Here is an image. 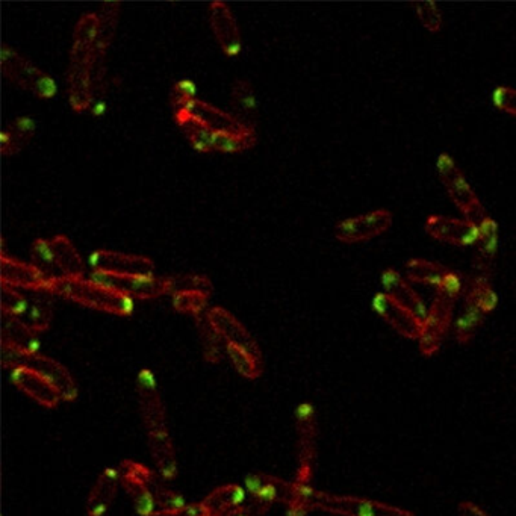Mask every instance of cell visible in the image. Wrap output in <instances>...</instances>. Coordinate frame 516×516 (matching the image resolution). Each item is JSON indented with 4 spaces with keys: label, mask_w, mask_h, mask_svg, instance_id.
<instances>
[{
    "label": "cell",
    "mask_w": 516,
    "mask_h": 516,
    "mask_svg": "<svg viewBox=\"0 0 516 516\" xmlns=\"http://www.w3.org/2000/svg\"><path fill=\"white\" fill-rule=\"evenodd\" d=\"M100 19L96 14L82 17L73 37L69 70L70 103L75 111H87L93 102V78L99 53Z\"/></svg>",
    "instance_id": "1"
},
{
    "label": "cell",
    "mask_w": 516,
    "mask_h": 516,
    "mask_svg": "<svg viewBox=\"0 0 516 516\" xmlns=\"http://www.w3.org/2000/svg\"><path fill=\"white\" fill-rule=\"evenodd\" d=\"M205 317L221 339L224 353L235 370L246 379H258L264 371V361L258 342L247 332L246 327L223 308L211 309Z\"/></svg>",
    "instance_id": "2"
},
{
    "label": "cell",
    "mask_w": 516,
    "mask_h": 516,
    "mask_svg": "<svg viewBox=\"0 0 516 516\" xmlns=\"http://www.w3.org/2000/svg\"><path fill=\"white\" fill-rule=\"evenodd\" d=\"M46 293L63 297L94 311L106 312L117 317H131L134 312V300L120 291L102 285L85 277H56L49 279Z\"/></svg>",
    "instance_id": "3"
},
{
    "label": "cell",
    "mask_w": 516,
    "mask_h": 516,
    "mask_svg": "<svg viewBox=\"0 0 516 516\" xmlns=\"http://www.w3.org/2000/svg\"><path fill=\"white\" fill-rule=\"evenodd\" d=\"M464 279L457 271L451 270L447 279L436 288L432 305L423 323L418 346L424 356H433L441 349L442 342L453 324L454 308L459 297L464 294Z\"/></svg>",
    "instance_id": "4"
},
{
    "label": "cell",
    "mask_w": 516,
    "mask_h": 516,
    "mask_svg": "<svg viewBox=\"0 0 516 516\" xmlns=\"http://www.w3.org/2000/svg\"><path fill=\"white\" fill-rule=\"evenodd\" d=\"M436 171L442 187L447 191L448 197L467 220L479 224L483 218L488 217L483 203L480 202L476 191L465 178L464 171L457 165L448 153H441L436 161Z\"/></svg>",
    "instance_id": "5"
},
{
    "label": "cell",
    "mask_w": 516,
    "mask_h": 516,
    "mask_svg": "<svg viewBox=\"0 0 516 516\" xmlns=\"http://www.w3.org/2000/svg\"><path fill=\"white\" fill-rule=\"evenodd\" d=\"M0 60H2L0 66H2L4 75L13 84L19 85L23 90H28L38 99H53L58 93V87H56V82L53 81L52 76L38 69L32 61L20 55L13 47L4 44L2 53H0Z\"/></svg>",
    "instance_id": "6"
},
{
    "label": "cell",
    "mask_w": 516,
    "mask_h": 516,
    "mask_svg": "<svg viewBox=\"0 0 516 516\" xmlns=\"http://www.w3.org/2000/svg\"><path fill=\"white\" fill-rule=\"evenodd\" d=\"M314 510L333 513L339 516H414V513L391 504L380 501L367 500L349 495H333L327 492L314 491L312 495Z\"/></svg>",
    "instance_id": "7"
},
{
    "label": "cell",
    "mask_w": 516,
    "mask_h": 516,
    "mask_svg": "<svg viewBox=\"0 0 516 516\" xmlns=\"http://www.w3.org/2000/svg\"><path fill=\"white\" fill-rule=\"evenodd\" d=\"M91 279L126 294L132 300H152L175 293L176 279L170 277L140 276V274H109L93 271Z\"/></svg>",
    "instance_id": "8"
},
{
    "label": "cell",
    "mask_w": 516,
    "mask_h": 516,
    "mask_svg": "<svg viewBox=\"0 0 516 516\" xmlns=\"http://www.w3.org/2000/svg\"><path fill=\"white\" fill-rule=\"evenodd\" d=\"M297 467L296 480L302 485H311L317 457L318 421L317 412L311 403H302L296 411Z\"/></svg>",
    "instance_id": "9"
},
{
    "label": "cell",
    "mask_w": 516,
    "mask_h": 516,
    "mask_svg": "<svg viewBox=\"0 0 516 516\" xmlns=\"http://www.w3.org/2000/svg\"><path fill=\"white\" fill-rule=\"evenodd\" d=\"M394 224V215L389 209H376L367 214L356 215L336 223L335 238L344 244L365 243L386 234Z\"/></svg>",
    "instance_id": "10"
},
{
    "label": "cell",
    "mask_w": 516,
    "mask_h": 516,
    "mask_svg": "<svg viewBox=\"0 0 516 516\" xmlns=\"http://www.w3.org/2000/svg\"><path fill=\"white\" fill-rule=\"evenodd\" d=\"M135 389H137L138 406H140L147 435L168 432L167 414H165L164 401H162L155 373L149 368H143L138 373Z\"/></svg>",
    "instance_id": "11"
},
{
    "label": "cell",
    "mask_w": 516,
    "mask_h": 516,
    "mask_svg": "<svg viewBox=\"0 0 516 516\" xmlns=\"http://www.w3.org/2000/svg\"><path fill=\"white\" fill-rule=\"evenodd\" d=\"M11 370V382L23 392V394L37 401L44 408H56L63 400L60 388L43 371L31 367V365H14Z\"/></svg>",
    "instance_id": "12"
},
{
    "label": "cell",
    "mask_w": 516,
    "mask_h": 516,
    "mask_svg": "<svg viewBox=\"0 0 516 516\" xmlns=\"http://www.w3.org/2000/svg\"><path fill=\"white\" fill-rule=\"evenodd\" d=\"M120 471L123 489L131 497L135 512L140 516H152L158 510L152 494V479L155 473L134 461L122 462Z\"/></svg>",
    "instance_id": "13"
},
{
    "label": "cell",
    "mask_w": 516,
    "mask_h": 516,
    "mask_svg": "<svg viewBox=\"0 0 516 516\" xmlns=\"http://www.w3.org/2000/svg\"><path fill=\"white\" fill-rule=\"evenodd\" d=\"M2 350H4L5 367L13 368L14 365L19 364L31 365V367L46 373L55 382V385L60 388L64 401H73L78 397V385H76L75 377L61 362L47 358L40 353H37V355H20V353L11 352V350Z\"/></svg>",
    "instance_id": "14"
},
{
    "label": "cell",
    "mask_w": 516,
    "mask_h": 516,
    "mask_svg": "<svg viewBox=\"0 0 516 516\" xmlns=\"http://www.w3.org/2000/svg\"><path fill=\"white\" fill-rule=\"evenodd\" d=\"M424 229L433 240L454 247H474L479 237V227L467 218L430 215Z\"/></svg>",
    "instance_id": "15"
},
{
    "label": "cell",
    "mask_w": 516,
    "mask_h": 516,
    "mask_svg": "<svg viewBox=\"0 0 516 516\" xmlns=\"http://www.w3.org/2000/svg\"><path fill=\"white\" fill-rule=\"evenodd\" d=\"M374 312L392 327L398 335L405 336L408 339H418L423 330V321L406 306L398 303L397 300L389 297L388 294L377 293L373 297Z\"/></svg>",
    "instance_id": "16"
},
{
    "label": "cell",
    "mask_w": 516,
    "mask_h": 516,
    "mask_svg": "<svg viewBox=\"0 0 516 516\" xmlns=\"http://www.w3.org/2000/svg\"><path fill=\"white\" fill-rule=\"evenodd\" d=\"M209 22L218 46L224 55L237 58L243 50V35L231 8L223 2H215L209 8Z\"/></svg>",
    "instance_id": "17"
},
{
    "label": "cell",
    "mask_w": 516,
    "mask_h": 516,
    "mask_svg": "<svg viewBox=\"0 0 516 516\" xmlns=\"http://www.w3.org/2000/svg\"><path fill=\"white\" fill-rule=\"evenodd\" d=\"M90 265L97 273L109 274H140V276H155V265L152 259L128 253L97 250L90 256Z\"/></svg>",
    "instance_id": "18"
},
{
    "label": "cell",
    "mask_w": 516,
    "mask_h": 516,
    "mask_svg": "<svg viewBox=\"0 0 516 516\" xmlns=\"http://www.w3.org/2000/svg\"><path fill=\"white\" fill-rule=\"evenodd\" d=\"M2 267L0 277L2 285L16 288V290L40 291L46 293V286L49 279L46 274L35 267L34 264H26L19 259L10 258L7 253L2 252L0 256Z\"/></svg>",
    "instance_id": "19"
},
{
    "label": "cell",
    "mask_w": 516,
    "mask_h": 516,
    "mask_svg": "<svg viewBox=\"0 0 516 516\" xmlns=\"http://www.w3.org/2000/svg\"><path fill=\"white\" fill-rule=\"evenodd\" d=\"M122 486V471L120 467L106 468L102 471L90 494L85 501L88 516H105L111 510L112 504L119 495Z\"/></svg>",
    "instance_id": "20"
},
{
    "label": "cell",
    "mask_w": 516,
    "mask_h": 516,
    "mask_svg": "<svg viewBox=\"0 0 516 516\" xmlns=\"http://www.w3.org/2000/svg\"><path fill=\"white\" fill-rule=\"evenodd\" d=\"M380 283H382L383 293L388 294L389 297L397 300L401 305L411 309L424 323L429 308H427L418 291L414 290V286L411 285V282L403 274L398 273L394 268H385L382 274H380Z\"/></svg>",
    "instance_id": "21"
},
{
    "label": "cell",
    "mask_w": 516,
    "mask_h": 516,
    "mask_svg": "<svg viewBox=\"0 0 516 516\" xmlns=\"http://www.w3.org/2000/svg\"><path fill=\"white\" fill-rule=\"evenodd\" d=\"M184 109L194 119L199 120L202 125L208 126L209 129L217 132V134H226V132H231V134H249V132H255V129L244 125L231 112L215 108L211 103L203 102L200 99L194 100Z\"/></svg>",
    "instance_id": "22"
},
{
    "label": "cell",
    "mask_w": 516,
    "mask_h": 516,
    "mask_svg": "<svg viewBox=\"0 0 516 516\" xmlns=\"http://www.w3.org/2000/svg\"><path fill=\"white\" fill-rule=\"evenodd\" d=\"M244 489L252 500L273 506L277 501L288 504L293 495L294 485L267 474H252L244 480Z\"/></svg>",
    "instance_id": "23"
},
{
    "label": "cell",
    "mask_w": 516,
    "mask_h": 516,
    "mask_svg": "<svg viewBox=\"0 0 516 516\" xmlns=\"http://www.w3.org/2000/svg\"><path fill=\"white\" fill-rule=\"evenodd\" d=\"M479 237L474 244V268L476 274L489 277L494 268L498 252V224L491 215L483 218L479 224Z\"/></svg>",
    "instance_id": "24"
},
{
    "label": "cell",
    "mask_w": 516,
    "mask_h": 516,
    "mask_svg": "<svg viewBox=\"0 0 516 516\" xmlns=\"http://www.w3.org/2000/svg\"><path fill=\"white\" fill-rule=\"evenodd\" d=\"M2 349L20 353V355H37L40 353V341L37 333L29 329L22 320L4 315Z\"/></svg>",
    "instance_id": "25"
},
{
    "label": "cell",
    "mask_w": 516,
    "mask_h": 516,
    "mask_svg": "<svg viewBox=\"0 0 516 516\" xmlns=\"http://www.w3.org/2000/svg\"><path fill=\"white\" fill-rule=\"evenodd\" d=\"M149 438L150 454L155 462L156 474L165 482L178 476V457H176L175 445L171 441L170 433H155L147 435Z\"/></svg>",
    "instance_id": "26"
},
{
    "label": "cell",
    "mask_w": 516,
    "mask_h": 516,
    "mask_svg": "<svg viewBox=\"0 0 516 516\" xmlns=\"http://www.w3.org/2000/svg\"><path fill=\"white\" fill-rule=\"evenodd\" d=\"M50 243L55 253L56 277H84V259L72 241L64 235H56L50 238Z\"/></svg>",
    "instance_id": "27"
},
{
    "label": "cell",
    "mask_w": 516,
    "mask_h": 516,
    "mask_svg": "<svg viewBox=\"0 0 516 516\" xmlns=\"http://www.w3.org/2000/svg\"><path fill=\"white\" fill-rule=\"evenodd\" d=\"M462 296H464V305L479 309L485 315L494 312L498 305V296L491 280L480 274H474L467 280Z\"/></svg>",
    "instance_id": "28"
},
{
    "label": "cell",
    "mask_w": 516,
    "mask_h": 516,
    "mask_svg": "<svg viewBox=\"0 0 516 516\" xmlns=\"http://www.w3.org/2000/svg\"><path fill=\"white\" fill-rule=\"evenodd\" d=\"M247 492L244 486L224 485L214 489L205 500L203 506L211 516H226L246 504Z\"/></svg>",
    "instance_id": "29"
},
{
    "label": "cell",
    "mask_w": 516,
    "mask_h": 516,
    "mask_svg": "<svg viewBox=\"0 0 516 516\" xmlns=\"http://www.w3.org/2000/svg\"><path fill=\"white\" fill-rule=\"evenodd\" d=\"M451 273V268L429 259H409L405 264V277L411 283L439 288Z\"/></svg>",
    "instance_id": "30"
},
{
    "label": "cell",
    "mask_w": 516,
    "mask_h": 516,
    "mask_svg": "<svg viewBox=\"0 0 516 516\" xmlns=\"http://www.w3.org/2000/svg\"><path fill=\"white\" fill-rule=\"evenodd\" d=\"M232 106L240 122L249 128L255 129L256 114H258V100H256L255 90L250 82L240 79L232 87Z\"/></svg>",
    "instance_id": "31"
},
{
    "label": "cell",
    "mask_w": 516,
    "mask_h": 516,
    "mask_svg": "<svg viewBox=\"0 0 516 516\" xmlns=\"http://www.w3.org/2000/svg\"><path fill=\"white\" fill-rule=\"evenodd\" d=\"M486 315L480 312L479 309L471 308V306L464 305L461 315L457 317L454 323V338L462 346H467L476 338L477 332L483 326Z\"/></svg>",
    "instance_id": "32"
},
{
    "label": "cell",
    "mask_w": 516,
    "mask_h": 516,
    "mask_svg": "<svg viewBox=\"0 0 516 516\" xmlns=\"http://www.w3.org/2000/svg\"><path fill=\"white\" fill-rule=\"evenodd\" d=\"M152 494L153 498H155L156 509L159 512H176V510H181L188 506L185 503L184 497L178 494V492L173 491V489L168 488L167 482L156 473L152 479Z\"/></svg>",
    "instance_id": "33"
},
{
    "label": "cell",
    "mask_w": 516,
    "mask_h": 516,
    "mask_svg": "<svg viewBox=\"0 0 516 516\" xmlns=\"http://www.w3.org/2000/svg\"><path fill=\"white\" fill-rule=\"evenodd\" d=\"M209 293L200 290H176L173 293V306L176 311L182 314L194 315V317H202L203 311L208 305Z\"/></svg>",
    "instance_id": "34"
},
{
    "label": "cell",
    "mask_w": 516,
    "mask_h": 516,
    "mask_svg": "<svg viewBox=\"0 0 516 516\" xmlns=\"http://www.w3.org/2000/svg\"><path fill=\"white\" fill-rule=\"evenodd\" d=\"M52 314V303L49 300L43 299V297H37V299L29 303L28 312H26L22 321L29 329L34 330L35 333H40L49 329Z\"/></svg>",
    "instance_id": "35"
},
{
    "label": "cell",
    "mask_w": 516,
    "mask_h": 516,
    "mask_svg": "<svg viewBox=\"0 0 516 516\" xmlns=\"http://www.w3.org/2000/svg\"><path fill=\"white\" fill-rule=\"evenodd\" d=\"M412 10L421 26L432 34L444 28V14L435 2H415L412 4Z\"/></svg>",
    "instance_id": "36"
},
{
    "label": "cell",
    "mask_w": 516,
    "mask_h": 516,
    "mask_svg": "<svg viewBox=\"0 0 516 516\" xmlns=\"http://www.w3.org/2000/svg\"><path fill=\"white\" fill-rule=\"evenodd\" d=\"M29 300L16 288L2 285V312L8 317L19 318L22 320L29 309Z\"/></svg>",
    "instance_id": "37"
},
{
    "label": "cell",
    "mask_w": 516,
    "mask_h": 516,
    "mask_svg": "<svg viewBox=\"0 0 516 516\" xmlns=\"http://www.w3.org/2000/svg\"><path fill=\"white\" fill-rule=\"evenodd\" d=\"M171 106L175 112L187 108L191 102L197 99V87L190 79H182L171 88Z\"/></svg>",
    "instance_id": "38"
},
{
    "label": "cell",
    "mask_w": 516,
    "mask_h": 516,
    "mask_svg": "<svg viewBox=\"0 0 516 516\" xmlns=\"http://www.w3.org/2000/svg\"><path fill=\"white\" fill-rule=\"evenodd\" d=\"M491 100L498 111L516 117V88L501 85L492 91Z\"/></svg>",
    "instance_id": "39"
},
{
    "label": "cell",
    "mask_w": 516,
    "mask_h": 516,
    "mask_svg": "<svg viewBox=\"0 0 516 516\" xmlns=\"http://www.w3.org/2000/svg\"><path fill=\"white\" fill-rule=\"evenodd\" d=\"M7 129L19 141L20 146L23 147L34 137L35 131H37V123L31 117H19Z\"/></svg>",
    "instance_id": "40"
},
{
    "label": "cell",
    "mask_w": 516,
    "mask_h": 516,
    "mask_svg": "<svg viewBox=\"0 0 516 516\" xmlns=\"http://www.w3.org/2000/svg\"><path fill=\"white\" fill-rule=\"evenodd\" d=\"M271 506L261 503V501L252 500L250 504H244L240 509L234 510L226 516H264L270 510Z\"/></svg>",
    "instance_id": "41"
},
{
    "label": "cell",
    "mask_w": 516,
    "mask_h": 516,
    "mask_svg": "<svg viewBox=\"0 0 516 516\" xmlns=\"http://www.w3.org/2000/svg\"><path fill=\"white\" fill-rule=\"evenodd\" d=\"M20 149H22V146H20L19 141L13 137V134H11L8 129L2 131V134H0V152H2V155H16Z\"/></svg>",
    "instance_id": "42"
},
{
    "label": "cell",
    "mask_w": 516,
    "mask_h": 516,
    "mask_svg": "<svg viewBox=\"0 0 516 516\" xmlns=\"http://www.w3.org/2000/svg\"><path fill=\"white\" fill-rule=\"evenodd\" d=\"M457 513L459 516H489L488 512L477 506V504L471 503V501H464L457 507Z\"/></svg>",
    "instance_id": "43"
}]
</instances>
